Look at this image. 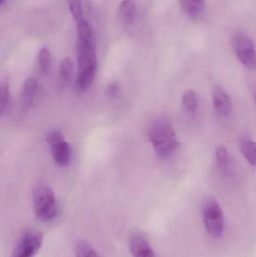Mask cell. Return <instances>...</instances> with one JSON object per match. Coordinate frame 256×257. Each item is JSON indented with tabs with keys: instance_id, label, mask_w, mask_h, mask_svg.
<instances>
[{
	"instance_id": "22",
	"label": "cell",
	"mask_w": 256,
	"mask_h": 257,
	"mask_svg": "<svg viewBox=\"0 0 256 257\" xmlns=\"http://www.w3.org/2000/svg\"><path fill=\"white\" fill-rule=\"evenodd\" d=\"M47 141L49 143L50 146L52 147L63 142V141H65V139L61 131H60V130H53L48 135Z\"/></svg>"
},
{
	"instance_id": "13",
	"label": "cell",
	"mask_w": 256,
	"mask_h": 257,
	"mask_svg": "<svg viewBox=\"0 0 256 257\" xmlns=\"http://www.w3.org/2000/svg\"><path fill=\"white\" fill-rule=\"evenodd\" d=\"M240 150L248 163L255 166V143L249 138H243L240 141Z\"/></svg>"
},
{
	"instance_id": "16",
	"label": "cell",
	"mask_w": 256,
	"mask_h": 257,
	"mask_svg": "<svg viewBox=\"0 0 256 257\" xmlns=\"http://www.w3.org/2000/svg\"><path fill=\"white\" fill-rule=\"evenodd\" d=\"M73 72V64L72 60L69 57L63 59L60 65V79L62 84L66 85L72 78Z\"/></svg>"
},
{
	"instance_id": "23",
	"label": "cell",
	"mask_w": 256,
	"mask_h": 257,
	"mask_svg": "<svg viewBox=\"0 0 256 257\" xmlns=\"http://www.w3.org/2000/svg\"><path fill=\"white\" fill-rule=\"evenodd\" d=\"M119 91H120V87L116 81L110 83L107 87L106 93L109 97H116L118 95Z\"/></svg>"
},
{
	"instance_id": "12",
	"label": "cell",
	"mask_w": 256,
	"mask_h": 257,
	"mask_svg": "<svg viewBox=\"0 0 256 257\" xmlns=\"http://www.w3.org/2000/svg\"><path fill=\"white\" fill-rule=\"evenodd\" d=\"M36 89L37 84L34 78L27 80L24 84L22 93V105L24 108H30V105L33 104L36 97Z\"/></svg>"
},
{
	"instance_id": "17",
	"label": "cell",
	"mask_w": 256,
	"mask_h": 257,
	"mask_svg": "<svg viewBox=\"0 0 256 257\" xmlns=\"http://www.w3.org/2000/svg\"><path fill=\"white\" fill-rule=\"evenodd\" d=\"M77 257H99L97 252L87 241L80 240L75 245Z\"/></svg>"
},
{
	"instance_id": "10",
	"label": "cell",
	"mask_w": 256,
	"mask_h": 257,
	"mask_svg": "<svg viewBox=\"0 0 256 257\" xmlns=\"http://www.w3.org/2000/svg\"><path fill=\"white\" fill-rule=\"evenodd\" d=\"M136 7L132 0H123L119 7V18L123 24H133L136 18Z\"/></svg>"
},
{
	"instance_id": "7",
	"label": "cell",
	"mask_w": 256,
	"mask_h": 257,
	"mask_svg": "<svg viewBox=\"0 0 256 257\" xmlns=\"http://www.w3.org/2000/svg\"><path fill=\"white\" fill-rule=\"evenodd\" d=\"M213 104L219 115L228 117L232 111V102L228 93L220 87H215L213 92Z\"/></svg>"
},
{
	"instance_id": "6",
	"label": "cell",
	"mask_w": 256,
	"mask_h": 257,
	"mask_svg": "<svg viewBox=\"0 0 256 257\" xmlns=\"http://www.w3.org/2000/svg\"><path fill=\"white\" fill-rule=\"evenodd\" d=\"M43 242V235L37 230H29L24 234L11 257H34Z\"/></svg>"
},
{
	"instance_id": "21",
	"label": "cell",
	"mask_w": 256,
	"mask_h": 257,
	"mask_svg": "<svg viewBox=\"0 0 256 257\" xmlns=\"http://www.w3.org/2000/svg\"><path fill=\"white\" fill-rule=\"evenodd\" d=\"M71 14L75 21H79L82 18V4L81 0H69Z\"/></svg>"
},
{
	"instance_id": "18",
	"label": "cell",
	"mask_w": 256,
	"mask_h": 257,
	"mask_svg": "<svg viewBox=\"0 0 256 257\" xmlns=\"http://www.w3.org/2000/svg\"><path fill=\"white\" fill-rule=\"evenodd\" d=\"M77 30H78L79 40L92 41L93 31H92L90 24L86 20L81 18L79 21H78Z\"/></svg>"
},
{
	"instance_id": "19",
	"label": "cell",
	"mask_w": 256,
	"mask_h": 257,
	"mask_svg": "<svg viewBox=\"0 0 256 257\" xmlns=\"http://www.w3.org/2000/svg\"><path fill=\"white\" fill-rule=\"evenodd\" d=\"M39 63L42 73L47 74L51 66V56L46 48H42L39 51Z\"/></svg>"
},
{
	"instance_id": "2",
	"label": "cell",
	"mask_w": 256,
	"mask_h": 257,
	"mask_svg": "<svg viewBox=\"0 0 256 257\" xmlns=\"http://www.w3.org/2000/svg\"><path fill=\"white\" fill-rule=\"evenodd\" d=\"M78 61L79 73L77 87L86 90L93 84L97 72V57L93 41L78 40Z\"/></svg>"
},
{
	"instance_id": "20",
	"label": "cell",
	"mask_w": 256,
	"mask_h": 257,
	"mask_svg": "<svg viewBox=\"0 0 256 257\" xmlns=\"http://www.w3.org/2000/svg\"><path fill=\"white\" fill-rule=\"evenodd\" d=\"M10 95H9V85L6 81L0 82V114L5 111L9 105Z\"/></svg>"
},
{
	"instance_id": "9",
	"label": "cell",
	"mask_w": 256,
	"mask_h": 257,
	"mask_svg": "<svg viewBox=\"0 0 256 257\" xmlns=\"http://www.w3.org/2000/svg\"><path fill=\"white\" fill-rule=\"evenodd\" d=\"M54 161L60 166H66L69 164L71 159V148L69 144L63 141L57 145L51 147Z\"/></svg>"
},
{
	"instance_id": "8",
	"label": "cell",
	"mask_w": 256,
	"mask_h": 257,
	"mask_svg": "<svg viewBox=\"0 0 256 257\" xmlns=\"http://www.w3.org/2000/svg\"><path fill=\"white\" fill-rule=\"evenodd\" d=\"M129 247L133 257H156L151 246L143 235H134L131 238Z\"/></svg>"
},
{
	"instance_id": "4",
	"label": "cell",
	"mask_w": 256,
	"mask_h": 257,
	"mask_svg": "<svg viewBox=\"0 0 256 257\" xmlns=\"http://www.w3.org/2000/svg\"><path fill=\"white\" fill-rule=\"evenodd\" d=\"M203 221L206 230L213 238H219L225 229V218L220 205L214 199H208L203 206Z\"/></svg>"
},
{
	"instance_id": "15",
	"label": "cell",
	"mask_w": 256,
	"mask_h": 257,
	"mask_svg": "<svg viewBox=\"0 0 256 257\" xmlns=\"http://www.w3.org/2000/svg\"><path fill=\"white\" fill-rule=\"evenodd\" d=\"M216 158L219 169L226 173L230 166V156L227 148L222 145L218 147L216 151Z\"/></svg>"
},
{
	"instance_id": "24",
	"label": "cell",
	"mask_w": 256,
	"mask_h": 257,
	"mask_svg": "<svg viewBox=\"0 0 256 257\" xmlns=\"http://www.w3.org/2000/svg\"><path fill=\"white\" fill-rule=\"evenodd\" d=\"M6 1V0H0V5L3 4L4 2Z\"/></svg>"
},
{
	"instance_id": "3",
	"label": "cell",
	"mask_w": 256,
	"mask_h": 257,
	"mask_svg": "<svg viewBox=\"0 0 256 257\" xmlns=\"http://www.w3.org/2000/svg\"><path fill=\"white\" fill-rule=\"evenodd\" d=\"M33 206L36 216L43 221H49L58 214V205L54 193L48 186H36L33 191Z\"/></svg>"
},
{
	"instance_id": "5",
	"label": "cell",
	"mask_w": 256,
	"mask_h": 257,
	"mask_svg": "<svg viewBox=\"0 0 256 257\" xmlns=\"http://www.w3.org/2000/svg\"><path fill=\"white\" fill-rule=\"evenodd\" d=\"M231 45L240 63L249 69L256 64L255 46L251 38L242 31H235L231 36Z\"/></svg>"
},
{
	"instance_id": "11",
	"label": "cell",
	"mask_w": 256,
	"mask_h": 257,
	"mask_svg": "<svg viewBox=\"0 0 256 257\" xmlns=\"http://www.w3.org/2000/svg\"><path fill=\"white\" fill-rule=\"evenodd\" d=\"M180 2L182 9L190 18H198L205 10L204 0H180Z\"/></svg>"
},
{
	"instance_id": "14",
	"label": "cell",
	"mask_w": 256,
	"mask_h": 257,
	"mask_svg": "<svg viewBox=\"0 0 256 257\" xmlns=\"http://www.w3.org/2000/svg\"><path fill=\"white\" fill-rule=\"evenodd\" d=\"M182 105L188 112L195 113L199 105V100L196 93L192 90H186L182 96Z\"/></svg>"
},
{
	"instance_id": "1",
	"label": "cell",
	"mask_w": 256,
	"mask_h": 257,
	"mask_svg": "<svg viewBox=\"0 0 256 257\" xmlns=\"http://www.w3.org/2000/svg\"><path fill=\"white\" fill-rule=\"evenodd\" d=\"M148 137L160 158H170L178 148L179 142L171 120L165 116L153 119L149 126Z\"/></svg>"
}]
</instances>
